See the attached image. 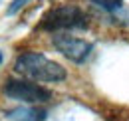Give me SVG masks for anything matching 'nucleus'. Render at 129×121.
I'll return each instance as SVG.
<instances>
[{"label":"nucleus","instance_id":"f257e3e1","mask_svg":"<svg viewBox=\"0 0 129 121\" xmlns=\"http://www.w3.org/2000/svg\"><path fill=\"white\" fill-rule=\"evenodd\" d=\"M14 70L20 76L36 83H58L66 79V68L58 62H52L40 52H22L14 62Z\"/></svg>","mask_w":129,"mask_h":121},{"label":"nucleus","instance_id":"f03ea898","mask_svg":"<svg viewBox=\"0 0 129 121\" xmlns=\"http://www.w3.org/2000/svg\"><path fill=\"white\" fill-rule=\"evenodd\" d=\"M87 24H89L87 16L81 8L74 6V4H62L44 14L40 28L58 34L62 30H83V28H87Z\"/></svg>","mask_w":129,"mask_h":121},{"label":"nucleus","instance_id":"7ed1b4c3","mask_svg":"<svg viewBox=\"0 0 129 121\" xmlns=\"http://www.w3.org/2000/svg\"><path fill=\"white\" fill-rule=\"evenodd\" d=\"M4 95L22 103H46L52 99V91L42 87L40 83L30 79H6L4 81Z\"/></svg>","mask_w":129,"mask_h":121},{"label":"nucleus","instance_id":"20e7f679","mask_svg":"<svg viewBox=\"0 0 129 121\" xmlns=\"http://www.w3.org/2000/svg\"><path fill=\"white\" fill-rule=\"evenodd\" d=\"M52 44L62 56H66L70 62H76V64L85 62L93 52L91 42L76 38V36H70V34H62V32L52 36Z\"/></svg>","mask_w":129,"mask_h":121},{"label":"nucleus","instance_id":"39448f33","mask_svg":"<svg viewBox=\"0 0 129 121\" xmlns=\"http://www.w3.org/2000/svg\"><path fill=\"white\" fill-rule=\"evenodd\" d=\"M6 117L10 121H44L46 119V111L38 109V107L20 105V107H14V109L6 111Z\"/></svg>","mask_w":129,"mask_h":121},{"label":"nucleus","instance_id":"423d86ee","mask_svg":"<svg viewBox=\"0 0 129 121\" xmlns=\"http://www.w3.org/2000/svg\"><path fill=\"white\" fill-rule=\"evenodd\" d=\"M95 6H99L101 10H105V12H119L121 10V6H123V0H91Z\"/></svg>","mask_w":129,"mask_h":121},{"label":"nucleus","instance_id":"0eeeda50","mask_svg":"<svg viewBox=\"0 0 129 121\" xmlns=\"http://www.w3.org/2000/svg\"><path fill=\"white\" fill-rule=\"evenodd\" d=\"M26 4H28V0H12L6 12H8V16H14L16 12H20V10H22V8L26 6Z\"/></svg>","mask_w":129,"mask_h":121},{"label":"nucleus","instance_id":"6e6552de","mask_svg":"<svg viewBox=\"0 0 129 121\" xmlns=\"http://www.w3.org/2000/svg\"><path fill=\"white\" fill-rule=\"evenodd\" d=\"M2 62H4V56H2V52H0V64H2Z\"/></svg>","mask_w":129,"mask_h":121},{"label":"nucleus","instance_id":"1a4fd4ad","mask_svg":"<svg viewBox=\"0 0 129 121\" xmlns=\"http://www.w3.org/2000/svg\"><path fill=\"white\" fill-rule=\"evenodd\" d=\"M0 4H2V0H0Z\"/></svg>","mask_w":129,"mask_h":121}]
</instances>
